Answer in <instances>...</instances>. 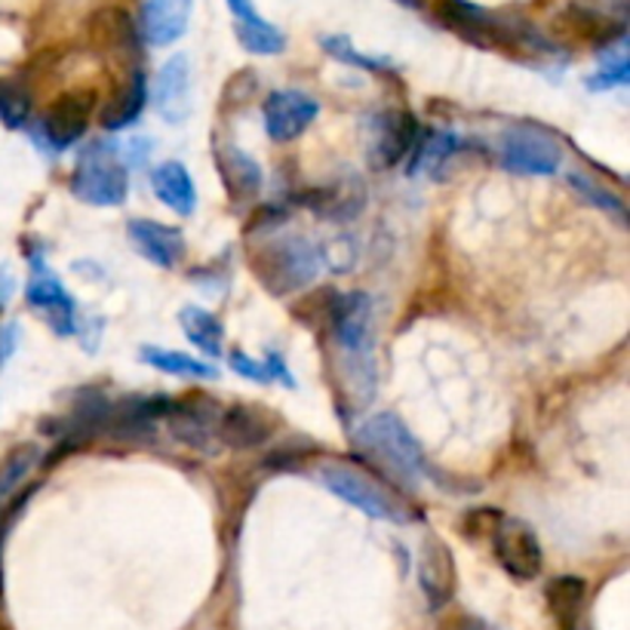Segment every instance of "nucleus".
<instances>
[{
  "label": "nucleus",
  "instance_id": "39448f33",
  "mask_svg": "<svg viewBox=\"0 0 630 630\" xmlns=\"http://www.w3.org/2000/svg\"><path fill=\"white\" fill-rule=\"evenodd\" d=\"M114 144L106 139L92 142L71 172V194L90 207H120L130 194V170Z\"/></svg>",
  "mask_w": 630,
  "mask_h": 630
},
{
  "label": "nucleus",
  "instance_id": "7c9ffc66",
  "mask_svg": "<svg viewBox=\"0 0 630 630\" xmlns=\"http://www.w3.org/2000/svg\"><path fill=\"white\" fill-rule=\"evenodd\" d=\"M569 182H572V188H576L581 198L591 200L597 210L609 212V216H616L618 222H624V216H628V212H624V203H621L612 191H603L600 184L591 182V179H588V176H581V172H572V176H569Z\"/></svg>",
  "mask_w": 630,
  "mask_h": 630
},
{
  "label": "nucleus",
  "instance_id": "c85d7f7f",
  "mask_svg": "<svg viewBox=\"0 0 630 630\" xmlns=\"http://www.w3.org/2000/svg\"><path fill=\"white\" fill-rule=\"evenodd\" d=\"M320 43H323V50H327L336 62H344V66L363 68V71H384V68H391L388 59H376V56L357 53L354 47H351V40L344 38V34H327V38L320 40Z\"/></svg>",
  "mask_w": 630,
  "mask_h": 630
},
{
  "label": "nucleus",
  "instance_id": "f704fd0d",
  "mask_svg": "<svg viewBox=\"0 0 630 630\" xmlns=\"http://www.w3.org/2000/svg\"><path fill=\"white\" fill-rule=\"evenodd\" d=\"M264 363H268V372H271V381H280V384H289V388H296V379H292V372H289L287 360L271 351V354L264 357Z\"/></svg>",
  "mask_w": 630,
  "mask_h": 630
},
{
  "label": "nucleus",
  "instance_id": "b1692460",
  "mask_svg": "<svg viewBox=\"0 0 630 630\" xmlns=\"http://www.w3.org/2000/svg\"><path fill=\"white\" fill-rule=\"evenodd\" d=\"M148 367L160 369L167 376H176V379H216L219 369L210 367L207 360H198V357H188L182 351H170V348H154V344H144L139 351Z\"/></svg>",
  "mask_w": 630,
  "mask_h": 630
},
{
  "label": "nucleus",
  "instance_id": "423d86ee",
  "mask_svg": "<svg viewBox=\"0 0 630 630\" xmlns=\"http://www.w3.org/2000/svg\"><path fill=\"white\" fill-rule=\"evenodd\" d=\"M501 167L517 176H553L563 163L560 142L539 127H513L499 139Z\"/></svg>",
  "mask_w": 630,
  "mask_h": 630
},
{
  "label": "nucleus",
  "instance_id": "f03ea898",
  "mask_svg": "<svg viewBox=\"0 0 630 630\" xmlns=\"http://www.w3.org/2000/svg\"><path fill=\"white\" fill-rule=\"evenodd\" d=\"M354 449L357 456L379 473L381 483L409 492V496L419 492L428 461H424L419 440L394 412H381V416L363 421L354 433Z\"/></svg>",
  "mask_w": 630,
  "mask_h": 630
},
{
  "label": "nucleus",
  "instance_id": "dca6fc26",
  "mask_svg": "<svg viewBox=\"0 0 630 630\" xmlns=\"http://www.w3.org/2000/svg\"><path fill=\"white\" fill-rule=\"evenodd\" d=\"M132 250L158 268H176L184 256V234L172 224L154 222V219H130L127 224Z\"/></svg>",
  "mask_w": 630,
  "mask_h": 630
},
{
  "label": "nucleus",
  "instance_id": "412c9836",
  "mask_svg": "<svg viewBox=\"0 0 630 630\" xmlns=\"http://www.w3.org/2000/svg\"><path fill=\"white\" fill-rule=\"evenodd\" d=\"M548 609H551L553 621L560 630H578L581 621V609H584V597H588V584L578 576H560L548 584Z\"/></svg>",
  "mask_w": 630,
  "mask_h": 630
},
{
  "label": "nucleus",
  "instance_id": "c9c22d12",
  "mask_svg": "<svg viewBox=\"0 0 630 630\" xmlns=\"http://www.w3.org/2000/svg\"><path fill=\"white\" fill-rule=\"evenodd\" d=\"M123 154H127V160L130 163H144L148 160V154H151V139H130V142L120 148Z\"/></svg>",
  "mask_w": 630,
  "mask_h": 630
},
{
  "label": "nucleus",
  "instance_id": "9d476101",
  "mask_svg": "<svg viewBox=\"0 0 630 630\" xmlns=\"http://www.w3.org/2000/svg\"><path fill=\"white\" fill-rule=\"evenodd\" d=\"M92 111H96V92L92 90H74L59 96L40 118V139L53 151H66L78 139H83Z\"/></svg>",
  "mask_w": 630,
  "mask_h": 630
},
{
  "label": "nucleus",
  "instance_id": "1a4fd4ad",
  "mask_svg": "<svg viewBox=\"0 0 630 630\" xmlns=\"http://www.w3.org/2000/svg\"><path fill=\"white\" fill-rule=\"evenodd\" d=\"M28 304L43 314L47 327L53 329L56 336H74L78 332V304L68 296V289L62 287V280L47 268L43 259H31V280L26 289Z\"/></svg>",
  "mask_w": 630,
  "mask_h": 630
},
{
  "label": "nucleus",
  "instance_id": "0eeeda50",
  "mask_svg": "<svg viewBox=\"0 0 630 630\" xmlns=\"http://www.w3.org/2000/svg\"><path fill=\"white\" fill-rule=\"evenodd\" d=\"M222 412V403L216 397L194 391L182 400H170V409H167L163 419H167V428L179 443L198 449V452H212L216 440H219Z\"/></svg>",
  "mask_w": 630,
  "mask_h": 630
},
{
  "label": "nucleus",
  "instance_id": "f8f14e48",
  "mask_svg": "<svg viewBox=\"0 0 630 630\" xmlns=\"http://www.w3.org/2000/svg\"><path fill=\"white\" fill-rule=\"evenodd\" d=\"M419 136V120L412 118L409 111H400V108L381 111L376 123H372V142H369L372 167L376 170H388V167L400 163L416 148Z\"/></svg>",
  "mask_w": 630,
  "mask_h": 630
},
{
  "label": "nucleus",
  "instance_id": "f257e3e1",
  "mask_svg": "<svg viewBox=\"0 0 630 630\" xmlns=\"http://www.w3.org/2000/svg\"><path fill=\"white\" fill-rule=\"evenodd\" d=\"M332 339L339 348V407L344 419L376 397V357H372V299L367 292H342L332 314Z\"/></svg>",
  "mask_w": 630,
  "mask_h": 630
},
{
  "label": "nucleus",
  "instance_id": "c756f323",
  "mask_svg": "<svg viewBox=\"0 0 630 630\" xmlns=\"http://www.w3.org/2000/svg\"><path fill=\"white\" fill-rule=\"evenodd\" d=\"M628 80H630V62H628V53H624V40H621L616 53L606 56L603 68L588 80V87H591V90H612V87H624Z\"/></svg>",
  "mask_w": 630,
  "mask_h": 630
},
{
  "label": "nucleus",
  "instance_id": "4be33fe9",
  "mask_svg": "<svg viewBox=\"0 0 630 630\" xmlns=\"http://www.w3.org/2000/svg\"><path fill=\"white\" fill-rule=\"evenodd\" d=\"M179 327H182L184 339L198 348L200 354L212 357H222L224 351V327L222 320L210 311H203L198 304H188L179 311Z\"/></svg>",
  "mask_w": 630,
  "mask_h": 630
},
{
  "label": "nucleus",
  "instance_id": "2eb2a0df",
  "mask_svg": "<svg viewBox=\"0 0 630 630\" xmlns=\"http://www.w3.org/2000/svg\"><path fill=\"white\" fill-rule=\"evenodd\" d=\"M212 158L219 167V179H222L228 198L234 203H247V200L259 198L262 191V167L256 163L252 154L231 142H212Z\"/></svg>",
  "mask_w": 630,
  "mask_h": 630
},
{
  "label": "nucleus",
  "instance_id": "ddd939ff",
  "mask_svg": "<svg viewBox=\"0 0 630 630\" xmlns=\"http://www.w3.org/2000/svg\"><path fill=\"white\" fill-rule=\"evenodd\" d=\"M280 428L277 412L252 403H240L222 412L219 421V443L228 449H256L264 447Z\"/></svg>",
  "mask_w": 630,
  "mask_h": 630
},
{
  "label": "nucleus",
  "instance_id": "6ab92c4d",
  "mask_svg": "<svg viewBox=\"0 0 630 630\" xmlns=\"http://www.w3.org/2000/svg\"><path fill=\"white\" fill-rule=\"evenodd\" d=\"M191 0H148L139 19V38L151 47H170L188 28Z\"/></svg>",
  "mask_w": 630,
  "mask_h": 630
},
{
  "label": "nucleus",
  "instance_id": "a211bd4d",
  "mask_svg": "<svg viewBox=\"0 0 630 630\" xmlns=\"http://www.w3.org/2000/svg\"><path fill=\"white\" fill-rule=\"evenodd\" d=\"M154 106L160 118L179 127L191 111V62L188 56H172L167 66L160 68L158 87H154Z\"/></svg>",
  "mask_w": 630,
  "mask_h": 630
},
{
  "label": "nucleus",
  "instance_id": "4468645a",
  "mask_svg": "<svg viewBox=\"0 0 630 630\" xmlns=\"http://www.w3.org/2000/svg\"><path fill=\"white\" fill-rule=\"evenodd\" d=\"M419 584L424 600L431 609H443V606L456 597V557L449 551V544L443 539H424L419 553Z\"/></svg>",
  "mask_w": 630,
  "mask_h": 630
},
{
  "label": "nucleus",
  "instance_id": "e433bc0d",
  "mask_svg": "<svg viewBox=\"0 0 630 630\" xmlns=\"http://www.w3.org/2000/svg\"><path fill=\"white\" fill-rule=\"evenodd\" d=\"M468 630H483V628H468Z\"/></svg>",
  "mask_w": 630,
  "mask_h": 630
},
{
  "label": "nucleus",
  "instance_id": "393cba45",
  "mask_svg": "<svg viewBox=\"0 0 630 630\" xmlns=\"http://www.w3.org/2000/svg\"><path fill=\"white\" fill-rule=\"evenodd\" d=\"M461 151V139L452 136V132H428V136H419L416 148L409 151V167L407 172H421V170H440L447 167L449 158H456Z\"/></svg>",
  "mask_w": 630,
  "mask_h": 630
},
{
  "label": "nucleus",
  "instance_id": "20e7f679",
  "mask_svg": "<svg viewBox=\"0 0 630 630\" xmlns=\"http://www.w3.org/2000/svg\"><path fill=\"white\" fill-rule=\"evenodd\" d=\"M314 477L336 499L348 501L351 508L369 513L372 520H384V523L397 526H407L416 520L412 508H407L391 489L384 487L381 480H376L369 471H357L344 461H329V464L317 468Z\"/></svg>",
  "mask_w": 630,
  "mask_h": 630
},
{
  "label": "nucleus",
  "instance_id": "a878e982",
  "mask_svg": "<svg viewBox=\"0 0 630 630\" xmlns=\"http://www.w3.org/2000/svg\"><path fill=\"white\" fill-rule=\"evenodd\" d=\"M40 461L38 443H22L13 447L7 456H0V501H7L16 489L26 483V477L34 471Z\"/></svg>",
  "mask_w": 630,
  "mask_h": 630
},
{
  "label": "nucleus",
  "instance_id": "9b49d317",
  "mask_svg": "<svg viewBox=\"0 0 630 630\" xmlns=\"http://www.w3.org/2000/svg\"><path fill=\"white\" fill-rule=\"evenodd\" d=\"M264 130L274 142H296L320 114V102L302 90H277L262 106Z\"/></svg>",
  "mask_w": 630,
  "mask_h": 630
},
{
  "label": "nucleus",
  "instance_id": "cd10ccee",
  "mask_svg": "<svg viewBox=\"0 0 630 630\" xmlns=\"http://www.w3.org/2000/svg\"><path fill=\"white\" fill-rule=\"evenodd\" d=\"M28 118H31L28 92L13 80H0V123L10 127V130H22Z\"/></svg>",
  "mask_w": 630,
  "mask_h": 630
},
{
  "label": "nucleus",
  "instance_id": "5701e85b",
  "mask_svg": "<svg viewBox=\"0 0 630 630\" xmlns=\"http://www.w3.org/2000/svg\"><path fill=\"white\" fill-rule=\"evenodd\" d=\"M144 102H148V83H144L142 71H136L130 78V83L111 99V106L102 111V127L108 132H120L132 127L139 114L144 111Z\"/></svg>",
  "mask_w": 630,
  "mask_h": 630
},
{
  "label": "nucleus",
  "instance_id": "473e14b6",
  "mask_svg": "<svg viewBox=\"0 0 630 630\" xmlns=\"http://www.w3.org/2000/svg\"><path fill=\"white\" fill-rule=\"evenodd\" d=\"M231 369H234L237 376H243L247 381H256V384H268L271 381V372H268V363L264 360H252L250 354H243V351H231Z\"/></svg>",
  "mask_w": 630,
  "mask_h": 630
},
{
  "label": "nucleus",
  "instance_id": "aec40b11",
  "mask_svg": "<svg viewBox=\"0 0 630 630\" xmlns=\"http://www.w3.org/2000/svg\"><path fill=\"white\" fill-rule=\"evenodd\" d=\"M151 188H154L160 203L170 207L176 216H194V210H198V184L179 160L160 163L158 170L151 172Z\"/></svg>",
  "mask_w": 630,
  "mask_h": 630
},
{
  "label": "nucleus",
  "instance_id": "2f4dec72",
  "mask_svg": "<svg viewBox=\"0 0 630 630\" xmlns=\"http://www.w3.org/2000/svg\"><path fill=\"white\" fill-rule=\"evenodd\" d=\"M501 517L504 513L496 511V508H477V511H468L464 513V520H461V532L468 536V539H483V536H492L496 532V526L501 523Z\"/></svg>",
  "mask_w": 630,
  "mask_h": 630
},
{
  "label": "nucleus",
  "instance_id": "7ed1b4c3",
  "mask_svg": "<svg viewBox=\"0 0 630 630\" xmlns=\"http://www.w3.org/2000/svg\"><path fill=\"white\" fill-rule=\"evenodd\" d=\"M252 277L271 296L283 299L292 292L311 287L320 274V250L302 234H274L268 231L256 243H250Z\"/></svg>",
  "mask_w": 630,
  "mask_h": 630
},
{
  "label": "nucleus",
  "instance_id": "bb28decb",
  "mask_svg": "<svg viewBox=\"0 0 630 630\" xmlns=\"http://www.w3.org/2000/svg\"><path fill=\"white\" fill-rule=\"evenodd\" d=\"M234 34L240 40V47L247 53L256 56H277L287 47V38L277 31L271 22H259V26H234Z\"/></svg>",
  "mask_w": 630,
  "mask_h": 630
},
{
  "label": "nucleus",
  "instance_id": "f3484780",
  "mask_svg": "<svg viewBox=\"0 0 630 630\" xmlns=\"http://www.w3.org/2000/svg\"><path fill=\"white\" fill-rule=\"evenodd\" d=\"M440 16H443L447 26H452L459 34L480 43V47H492V43H504V40L513 43L517 40L511 26H504L501 19L489 16L487 10L473 7L468 0H440Z\"/></svg>",
  "mask_w": 630,
  "mask_h": 630
},
{
  "label": "nucleus",
  "instance_id": "6e6552de",
  "mask_svg": "<svg viewBox=\"0 0 630 630\" xmlns=\"http://www.w3.org/2000/svg\"><path fill=\"white\" fill-rule=\"evenodd\" d=\"M492 539V553L499 566L517 581H532L541 576L544 566V553H541V541L536 536V529L517 517H501V523L496 526Z\"/></svg>",
  "mask_w": 630,
  "mask_h": 630
},
{
  "label": "nucleus",
  "instance_id": "72a5a7b5",
  "mask_svg": "<svg viewBox=\"0 0 630 630\" xmlns=\"http://www.w3.org/2000/svg\"><path fill=\"white\" fill-rule=\"evenodd\" d=\"M228 7H231V13H234L237 26H259V22H264L262 16L256 13L252 0H228Z\"/></svg>",
  "mask_w": 630,
  "mask_h": 630
}]
</instances>
